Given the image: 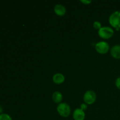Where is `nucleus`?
Returning a JSON list of instances; mask_svg holds the SVG:
<instances>
[{
    "mask_svg": "<svg viewBox=\"0 0 120 120\" xmlns=\"http://www.w3.org/2000/svg\"><path fill=\"white\" fill-rule=\"evenodd\" d=\"M109 21L112 28L117 30L120 29V11H116L113 12L109 16Z\"/></svg>",
    "mask_w": 120,
    "mask_h": 120,
    "instance_id": "nucleus-1",
    "label": "nucleus"
},
{
    "mask_svg": "<svg viewBox=\"0 0 120 120\" xmlns=\"http://www.w3.org/2000/svg\"><path fill=\"white\" fill-rule=\"evenodd\" d=\"M57 111L59 114L62 117L67 118L71 113V109L68 103H61L57 107Z\"/></svg>",
    "mask_w": 120,
    "mask_h": 120,
    "instance_id": "nucleus-2",
    "label": "nucleus"
},
{
    "mask_svg": "<svg viewBox=\"0 0 120 120\" xmlns=\"http://www.w3.org/2000/svg\"><path fill=\"white\" fill-rule=\"evenodd\" d=\"M114 31L113 29L110 26H102L98 30V34L100 38L104 39H109L112 38Z\"/></svg>",
    "mask_w": 120,
    "mask_h": 120,
    "instance_id": "nucleus-3",
    "label": "nucleus"
},
{
    "mask_svg": "<svg viewBox=\"0 0 120 120\" xmlns=\"http://www.w3.org/2000/svg\"><path fill=\"white\" fill-rule=\"evenodd\" d=\"M97 98L96 93L93 90H87L83 96V100L84 103L87 105H91L95 103Z\"/></svg>",
    "mask_w": 120,
    "mask_h": 120,
    "instance_id": "nucleus-4",
    "label": "nucleus"
},
{
    "mask_svg": "<svg viewBox=\"0 0 120 120\" xmlns=\"http://www.w3.org/2000/svg\"><path fill=\"white\" fill-rule=\"evenodd\" d=\"M95 49L98 53L105 54L110 50V45L105 41H100L96 43Z\"/></svg>",
    "mask_w": 120,
    "mask_h": 120,
    "instance_id": "nucleus-5",
    "label": "nucleus"
},
{
    "mask_svg": "<svg viewBox=\"0 0 120 120\" xmlns=\"http://www.w3.org/2000/svg\"><path fill=\"white\" fill-rule=\"evenodd\" d=\"M85 117V112L80 108L75 109L73 112V118L74 120H84Z\"/></svg>",
    "mask_w": 120,
    "mask_h": 120,
    "instance_id": "nucleus-6",
    "label": "nucleus"
},
{
    "mask_svg": "<svg viewBox=\"0 0 120 120\" xmlns=\"http://www.w3.org/2000/svg\"><path fill=\"white\" fill-rule=\"evenodd\" d=\"M54 12L58 16H62L65 15L66 12V9L63 5L58 4L54 7Z\"/></svg>",
    "mask_w": 120,
    "mask_h": 120,
    "instance_id": "nucleus-7",
    "label": "nucleus"
},
{
    "mask_svg": "<svg viewBox=\"0 0 120 120\" xmlns=\"http://www.w3.org/2000/svg\"><path fill=\"white\" fill-rule=\"evenodd\" d=\"M111 56L116 59H120V45H116L110 49Z\"/></svg>",
    "mask_w": 120,
    "mask_h": 120,
    "instance_id": "nucleus-8",
    "label": "nucleus"
},
{
    "mask_svg": "<svg viewBox=\"0 0 120 120\" xmlns=\"http://www.w3.org/2000/svg\"><path fill=\"white\" fill-rule=\"evenodd\" d=\"M53 82L56 84H61L65 80V77L63 74L60 73H57L53 76Z\"/></svg>",
    "mask_w": 120,
    "mask_h": 120,
    "instance_id": "nucleus-9",
    "label": "nucleus"
},
{
    "mask_svg": "<svg viewBox=\"0 0 120 120\" xmlns=\"http://www.w3.org/2000/svg\"><path fill=\"white\" fill-rule=\"evenodd\" d=\"M52 98L54 103L59 104L62 103V101L63 100V95H62V93H60V91H56L52 94Z\"/></svg>",
    "mask_w": 120,
    "mask_h": 120,
    "instance_id": "nucleus-10",
    "label": "nucleus"
},
{
    "mask_svg": "<svg viewBox=\"0 0 120 120\" xmlns=\"http://www.w3.org/2000/svg\"><path fill=\"white\" fill-rule=\"evenodd\" d=\"M0 120H12V118L9 114L2 113L0 114Z\"/></svg>",
    "mask_w": 120,
    "mask_h": 120,
    "instance_id": "nucleus-11",
    "label": "nucleus"
},
{
    "mask_svg": "<svg viewBox=\"0 0 120 120\" xmlns=\"http://www.w3.org/2000/svg\"><path fill=\"white\" fill-rule=\"evenodd\" d=\"M93 26L95 29H97V30H98L101 28L102 25L101 22H99V21H94L93 23Z\"/></svg>",
    "mask_w": 120,
    "mask_h": 120,
    "instance_id": "nucleus-12",
    "label": "nucleus"
},
{
    "mask_svg": "<svg viewBox=\"0 0 120 120\" xmlns=\"http://www.w3.org/2000/svg\"><path fill=\"white\" fill-rule=\"evenodd\" d=\"M115 84H116V87L120 90V77H118V78H117V79L116 80Z\"/></svg>",
    "mask_w": 120,
    "mask_h": 120,
    "instance_id": "nucleus-13",
    "label": "nucleus"
},
{
    "mask_svg": "<svg viewBox=\"0 0 120 120\" xmlns=\"http://www.w3.org/2000/svg\"><path fill=\"white\" fill-rule=\"evenodd\" d=\"M87 104H86V103H82V104L80 105V109H82L83 111H85V110H86L87 109Z\"/></svg>",
    "mask_w": 120,
    "mask_h": 120,
    "instance_id": "nucleus-14",
    "label": "nucleus"
},
{
    "mask_svg": "<svg viewBox=\"0 0 120 120\" xmlns=\"http://www.w3.org/2000/svg\"><path fill=\"white\" fill-rule=\"evenodd\" d=\"M80 2L84 5H89L92 2L91 0H80Z\"/></svg>",
    "mask_w": 120,
    "mask_h": 120,
    "instance_id": "nucleus-15",
    "label": "nucleus"
},
{
    "mask_svg": "<svg viewBox=\"0 0 120 120\" xmlns=\"http://www.w3.org/2000/svg\"><path fill=\"white\" fill-rule=\"evenodd\" d=\"M3 112V109H2V106H1V105H0V114H2V112Z\"/></svg>",
    "mask_w": 120,
    "mask_h": 120,
    "instance_id": "nucleus-16",
    "label": "nucleus"
}]
</instances>
